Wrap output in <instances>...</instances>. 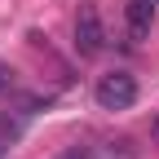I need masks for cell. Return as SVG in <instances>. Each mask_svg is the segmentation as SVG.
<instances>
[{
    "label": "cell",
    "instance_id": "6da1fadb",
    "mask_svg": "<svg viewBox=\"0 0 159 159\" xmlns=\"http://www.w3.org/2000/svg\"><path fill=\"white\" fill-rule=\"evenodd\" d=\"M93 102H97V111H128L133 102H137V80L128 75V71H111V75H102L93 84Z\"/></svg>",
    "mask_w": 159,
    "mask_h": 159
},
{
    "label": "cell",
    "instance_id": "7a4b0ae2",
    "mask_svg": "<svg viewBox=\"0 0 159 159\" xmlns=\"http://www.w3.org/2000/svg\"><path fill=\"white\" fill-rule=\"evenodd\" d=\"M102 49H106L102 13H97V5H80V13H75V53L80 57H97Z\"/></svg>",
    "mask_w": 159,
    "mask_h": 159
},
{
    "label": "cell",
    "instance_id": "3957f363",
    "mask_svg": "<svg viewBox=\"0 0 159 159\" xmlns=\"http://www.w3.org/2000/svg\"><path fill=\"white\" fill-rule=\"evenodd\" d=\"M124 22H128L133 40H146L150 27H155V0H128L124 5Z\"/></svg>",
    "mask_w": 159,
    "mask_h": 159
},
{
    "label": "cell",
    "instance_id": "277c9868",
    "mask_svg": "<svg viewBox=\"0 0 159 159\" xmlns=\"http://www.w3.org/2000/svg\"><path fill=\"white\" fill-rule=\"evenodd\" d=\"M13 89H18V71H13L9 62H0V102H5Z\"/></svg>",
    "mask_w": 159,
    "mask_h": 159
},
{
    "label": "cell",
    "instance_id": "5b68a950",
    "mask_svg": "<svg viewBox=\"0 0 159 159\" xmlns=\"http://www.w3.org/2000/svg\"><path fill=\"white\" fill-rule=\"evenodd\" d=\"M18 128H22V124H9V119H0V155L9 150V142L18 137Z\"/></svg>",
    "mask_w": 159,
    "mask_h": 159
},
{
    "label": "cell",
    "instance_id": "8992f818",
    "mask_svg": "<svg viewBox=\"0 0 159 159\" xmlns=\"http://www.w3.org/2000/svg\"><path fill=\"white\" fill-rule=\"evenodd\" d=\"M57 159H89V150H84V146H71V150H62Z\"/></svg>",
    "mask_w": 159,
    "mask_h": 159
},
{
    "label": "cell",
    "instance_id": "52a82bcc",
    "mask_svg": "<svg viewBox=\"0 0 159 159\" xmlns=\"http://www.w3.org/2000/svg\"><path fill=\"white\" fill-rule=\"evenodd\" d=\"M155 142H159V115H155Z\"/></svg>",
    "mask_w": 159,
    "mask_h": 159
}]
</instances>
